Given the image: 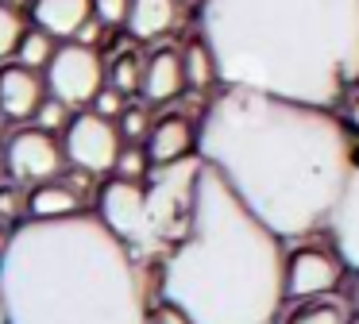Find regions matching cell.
Wrapping results in <instances>:
<instances>
[{
    "label": "cell",
    "mask_w": 359,
    "mask_h": 324,
    "mask_svg": "<svg viewBox=\"0 0 359 324\" xmlns=\"http://www.w3.org/2000/svg\"><path fill=\"white\" fill-rule=\"evenodd\" d=\"M197 154L274 231H328L355 158V131L336 108L224 85L197 123Z\"/></svg>",
    "instance_id": "cell-1"
},
{
    "label": "cell",
    "mask_w": 359,
    "mask_h": 324,
    "mask_svg": "<svg viewBox=\"0 0 359 324\" xmlns=\"http://www.w3.org/2000/svg\"><path fill=\"white\" fill-rule=\"evenodd\" d=\"M220 85L340 108L359 93V0H201Z\"/></svg>",
    "instance_id": "cell-2"
},
{
    "label": "cell",
    "mask_w": 359,
    "mask_h": 324,
    "mask_svg": "<svg viewBox=\"0 0 359 324\" xmlns=\"http://www.w3.org/2000/svg\"><path fill=\"white\" fill-rule=\"evenodd\" d=\"M12 324H151V282L97 212L16 224L0 259Z\"/></svg>",
    "instance_id": "cell-3"
},
{
    "label": "cell",
    "mask_w": 359,
    "mask_h": 324,
    "mask_svg": "<svg viewBox=\"0 0 359 324\" xmlns=\"http://www.w3.org/2000/svg\"><path fill=\"white\" fill-rule=\"evenodd\" d=\"M151 297L182 305L197 324H274L286 305V239L205 162L189 228L155 266Z\"/></svg>",
    "instance_id": "cell-4"
},
{
    "label": "cell",
    "mask_w": 359,
    "mask_h": 324,
    "mask_svg": "<svg viewBox=\"0 0 359 324\" xmlns=\"http://www.w3.org/2000/svg\"><path fill=\"white\" fill-rule=\"evenodd\" d=\"M43 77H47L50 97L66 100L70 108H86L104 89V62L97 54V46L70 39V43H58V50L50 58V66L43 69Z\"/></svg>",
    "instance_id": "cell-5"
},
{
    "label": "cell",
    "mask_w": 359,
    "mask_h": 324,
    "mask_svg": "<svg viewBox=\"0 0 359 324\" xmlns=\"http://www.w3.org/2000/svg\"><path fill=\"white\" fill-rule=\"evenodd\" d=\"M0 154H4L8 177H16V182H24V185L55 182V177L62 174V166L70 162V158H66V147L58 143L50 131L35 128V123L8 131V139H4Z\"/></svg>",
    "instance_id": "cell-6"
},
{
    "label": "cell",
    "mask_w": 359,
    "mask_h": 324,
    "mask_svg": "<svg viewBox=\"0 0 359 324\" xmlns=\"http://www.w3.org/2000/svg\"><path fill=\"white\" fill-rule=\"evenodd\" d=\"M66 158L81 170V174H112L120 151H124V135H120L116 120H104L93 108L78 112L70 128L62 131Z\"/></svg>",
    "instance_id": "cell-7"
},
{
    "label": "cell",
    "mask_w": 359,
    "mask_h": 324,
    "mask_svg": "<svg viewBox=\"0 0 359 324\" xmlns=\"http://www.w3.org/2000/svg\"><path fill=\"white\" fill-rule=\"evenodd\" d=\"M344 259L336 247L320 243H297L286 251V297H320V293H336L344 282Z\"/></svg>",
    "instance_id": "cell-8"
},
{
    "label": "cell",
    "mask_w": 359,
    "mask_h": 324,
    "mask_svg": "<svg viewBox=\"0 0 359 324\" xmlns=\"http://www.w3.org/2000/svg\"><path fill=\"white\" fill-rule=\"evenodd\" d=\"M97 216L124 239L128 247L140 243L143 228H147V182H128V177H112L97 189Z\"/></svg>",
    "instance_id": "cell-9"
},
{
    "label": "cell",
    "mask_w": 359,
    "mask_h": 324,
    "mask_svg": "<svg viewBox=\"0 0 359 324\" xmlns=\"http://www.w3.org/2000/svg\"><path fill=\"white\" fill-rule=\"evenodd\" d=\"M325 236L336 247V255L344 259V266L351 274H359V139H355V158H351L348 185H344L340 201H336Z\"/></svg>",
    "instance_id": "cell-10"
},
{
    "label": "cell",
    "mask_w": 359,
    "mask_h": 324,
    "mask_svg": "<svg viewBox=\"0 0 359 324\" xmlns=\"http://www.w3.org/2000/svg\"><path fill=\"white\" fill-rule=\"evenodd\" d=\"M47 97V77L32 66H20L16 58L0 66V112L8 120L24 123L35 116V108Z\"/></svg>",
    "instance_id": "cell-11"
},
{
    "label": "cell",
    "mask_w": 359,
    "mask_h": 324,
    "mask_svg": "<svg viewBox=\"0 0 359 324\" xmlns=\"http://www.w3.org/2000/svg\"><path fill=\"white\" fill-rule=\"evenodd\" d=\"M147 104H170L186 93V66H182V50L174 46H155L143 58V85H140Z\"/></svg>",
    "instance_id": "cell-12"
},
{
    "label": "cell",
    "mask_w": 359,
    "mask_h": 324,
    "mask_svg": "<svg viewBox=\"0 0 359 324\" xmlns=\"http://www.w3.org/2000/svg\"><path fill=\"white\" fill-rule=\"evenodd\" d=\"M147 154L155 166H174V162L189 158V154H197V128L189 116L182 112H166L155 120V128H151L147 135Z\"/></svg>",
    "instance_id": "cell-13"
},
{
    "label": "cell",
    "mask_w": 359,
    "mask_h": 324,
    "mask_svg": "<svg viewBox=\"0 0 359 324\" xmlns=\"http://www.w3.org/2000/svg\"><path fill=\"white\" fill-rule=\"evenodd\" d=\"M89 20H93V0H32V23L55 35L58 43L78 39Z\"/></svg>",
    "instance_id": "cell-14"
},
{
    "label": "cell",
    "mask_w": 359,
    "mask_h": 324,
    "mask_svg": "<svg viewBox=\"0 0 359 324\" xmlns=\"http://www.w3.org/2000/svg\"><path fill=\"white\" fill-rule=\"evenodd\" d=\"M74 212H86L74 185L58 182V177L55 182L27 185V216L32 220H58V216H74Z\"/></svg>",
    "instance_id": "cell-15"
},
{
    "label": "cell",
    "mask_w": 359,
    "mask_h": 324,
    "mask_svg": "<svg viewBox=\"0 0 359 324\" xmlns=\"http://www.w3.org/2000/svg\"><path fill=\"white\" fill-rule=\"evenodd\" d=\"M178 23V0H132L128 31L140 43H155Z\"/></svg>",
    "instance_id": "cell-16"
},
{
    "label": "cell",
    "mask_w": 359,
    "mask_h": 324,
    "mask_svg": "<svg viewBox=\"0 0 359 324\" xmlns=\"http://www.w3.org/2000/svg\"><path fill=\"white\" fill-rule=\"evenodd\" d=\"M351 301L336 297V293H320V297H302L294 301L282 324H351Z\"/></svg>",
    "instance_id": "cell-17"
},
{
    "label": "cell",
    "mask_w": 359,
    "mask_h": 324,
    "mask_svg": "<svg viewBox=\"0 0 359 324\" xmlns=\"http://www.w3.org/2000/svg\"><path fill=\"white\" fill-rule=\"evenodd\" d=\"M182 66H186V89H209V85H220L217 54H212L209 39H205L201 31L182 46Z\"/></svg>",
    "instance_id": "cell-18"
},
{
    "label": "cell",
    "mask_w": 359,
    "mask_h": 324,
    "mask_svg": "<svg viewBox=\"0 0 359 324\" xmlns=\"http://www.w3.org/2000/svg\"><path fill=\"white\" fill-rule=\"evenodd\" d=\"M55 50H58V39L55 35H47L43 27H27V35L20 39V50H16V62L20 66H32V69H47L50 66V58H55Z\"/></svg>",
    "instance_id": "cell-19"
},
{
    "label": "cell",
    "mask_w": 359,
    "mask_h": 324,
    "mask_svg": "<svg viewBox=\"0 0 359 324\" xmlns=\"http://www.w3.org/2000/svg\"><path fill=\"white\" fill-rule=\"evenodd\" d=\"M27 35V20L16 4L0 0V62L4 58H16L20 50V39Z\"/></svg>",
    "instance_id": "cell-20"
},
{
    "label": "cell",
    "mask_w": 359,
    "mask_h": 324,
    "mask_svg": "<svg viewBox=\"0 0 359 324\" xmlns=\"http://www.w3.org/2000/svg\"><path fill=\"white\" fill-rule=\"evenodd\" d=\"M155 174V162H151L147 147L143 143H124L116 166H112V177H128V182H147Z\"/></svg>",
    "instance_id": "cell-21"
},
{
    "label": "cell",
    "mask_w": 359,
    "mask_h": 324,
    "mask_svg": "<svg viewBox=\"0 0 359 324\" xmlns=\"http://www.w3.org/2000/svg\"><path fill=\"white\" fill-rule=\"evenodd\" d=\"M109 85H116L120 93H140V85H143V58L140 54H132V50H124L120 58H112V66H109Z\"/></svg>",
    "instance_id": "cell-22"
},
{
    "label": "cell",
    "mask_w": 359,
    "mask_h": 324,
    "mask_svg": "<svg viewBox=\"0 0 359 324\" xmlns=\"http://www.w3.org/2000/svg\"><path fill=\"white\" fill-rule=\"evenodd\" d=\"M74 116H78V112H74V108L66 104V100H58V97H50V93H47V97H43V104L35 108L32 123H35V128H43V131H50V135H55V131H66V128H70V120H74Z\"/></svg>",
    "instance_id": "cell-23"
},
{
    "label": "cell",
    "mask_w": 359,
    "mask_h": 324,
    "mask_svg": "<svg viewBox=\"0 0 359 324\" xmlns=\"http://www.w3.org/2000/svg\"><path fill=\"white\" fill-rule=\"evenodd\" d=\"M116 128H120V135H124V143H147L155 120H151L147 104H128L124 112H120Z\"/></svg>",
    "instance_id": "cell-24"
},
{
    "label": "cell",
    "mask_w": 359,
    "mask_h": 324,
    "mask_svg": "<svg viewBox=\"0 0 359 324\" xmlns=\"http://www.w3.org/2000/svg\"><path fill=\"white\" fill-rule=\"evenodd\" d=\"M24 182H16V177H4L0 182V220H16V216L27 212V193L20 189Z\"/></svg>",
    "instance_id": "cell-25"
},
{
    "label": "cell",
    "mask_w": 359,
    "mask_h": 324,
    "mask_svg": "<svg viewBox=\"0 0 359 324\" xmlns=\"http://www.w3.org/2000/svg\"><path fill=\"white\" fill-rule=\"evenodd\" d=\"M132 15V0H93V20H101L104 27H128Z\"/></svg>",
    "instance_id": "cell-26"
},
{
    "label": "cell",
    "mask_w": 359,
    "mask_h": 324,
    "mask_svg": "<svg viewBox=\"0 0 359 324\" xmlns=\"http://www.w3.org/2000/svg\"><path fill=\"white\" fill-rule=\"evenodd\" d=\"M128 108V93H120L116 85L104 81V89L93 97V112L104 116V120H120V112Z\"/></svg>",
    "instance_id": "cell-27"
},
{
    "label": "cell",
    "mask_w": 359,
    "mask_h": 324,
    "mask_svg": "<svg viewBox=\"0 0 359 324\" xmlns=\"http://www.w3.org/2000/svg\"><path fill=\"white\" fill-rule=\"evenodd\" d=\"M151 324H197V320L174 301H158V305H151Z\"/></svg>",
    "instance_id": "cell-28"
},
{
    "label": "cell",
    "mask_w": 359,
    "mask_h": 324,
    "mask_svg": "<svg viewBox=\"0 0 359 324\" xmlns=\"http://www.w3.org/2000/svg\"><path fill=\"white\" fill-rule=\"evenodd\" d=\"M12 231H16V224L0 220V259H4V251H8V243H12Z\"/></svg>",
    "instance_id": "cell-29"
},
{
    "label": "cell",
    "mask_w": 359,
    "mask_h": 324,
    "mask_svg": "<svg viewBox=\"0 0 359 324\" xmlns=\"http://www.w3.org/2000/svg\"><path fill=\"white\" fill-rule=\"evenodd\" d=\"M0 324H12V316H8V301H4V278H0Z\"/></svg>",
    "instance_id": "cell-30"
},
{
    "label": "cell",
    "mask_w": 359,
    "mask_h": 324,
    "mask_svg": "<svg viewBox=\"0 0 359 324\" xmlns=\"http://www.w3.org/2000/svg\"><path fill=\"white\" fill-rule=\"evenodd\" d=\"M351 309H355V316H359V274H355V285H351Z\"/></svg>",
    "instance_id": "cell-31"
},
{
    "label": "cell",
    "mask_w": 359,
    "mask_h": 324,
    "mask_svg": "<svg viewBox=\"0 0 359 324\" xmlns=\"http://www.w3.org/2000/svg\"><path fill=\"white\" fill-rule=\"evenodd\" d=\"M4 120H8V116L0 112V147H4V139H8V131H4Z\"/></svg>",
    "instance_id": "cell-32"
},
{
    "label": "cell",
    "mask_w": 359,
    "mask_h": 324,
    "mask_svg": "<svg viewBox=\"0 0 359 324\" xmlns=\"http://www.w3.org/2000/svg\"><path fill=\"white\" fill-rule=\"evenodd\" d=\"M4 177H8V166H4V154H0V182H4Z\"/></svg>",
    "instance_id": "cell-33"
}]
</instances>
